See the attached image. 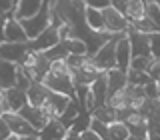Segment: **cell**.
<instances>
[{"instance_id": "cell-21", "label": "cell", "mask_w": 160, "mask_h": 140, "mask_svg": "<svg viewBox=\"0 0 160 140\" xmlns=\"http://www.w3.org/2000/svg\"><path fill=\"white\" fill-rule=\"evenodd\" d=\"M16 70H18L16 64L0 60V90H8L16 86Z\"/></svg>"}, {"instance_id": "cell-43", "label": "cell", "mask_w": 160, "mask_h": 140, "mask_svg": "<svg viewBox=\"0 0 160 140\" xmlns=\"http://www.w3.org/2000/svg\"><path fill=\"white\" fill-rule=\"evenodd\" d=\"M146 140H160V134H156V132H148Z\"/></svg>"}, {"instance_id": "cell-23", "label": "cell", "mask_w": 160, "mask_h": 140, "mask_svg": "<svg viewBox=\"0 0 160 140\" xmlns=\"http://www.w3.org/2000/svg\"><path fill=\"white\" fill-rule=\"evenodd\" d=\"M124 18L128 20V24L140 22L142 18H146V2H144V0H128Z\"/></svg>"}, {"instance_id": "cell-6", "label": "cell", "mask_w": 160, "mask_h": 140, "mask_svg": "<svg viewBox=\"0 0 160 140\" xmlns=\"http://www.w3.org/2000/svg\"><path fill=\"white\" fill-rule=\"evenodd\" d=\"M58 42H60V34H58V30H56V28H52V26H48L38 38H34V40H30V42H26V46H28V52L44 54L46 50L54 48Z\"/></svg>"}, {"instance_id": "cell-12", "label": "cell", "mask_w": 160, "mask_h": 140, "mask_svg": "<svg viewBox=\"0 0 160 140\" xmlns=\"http://www.w3.org/2000/svg\"><path fill=\"white\" fill-rule=\"evenodd\" d=\"M4 100H6L8 112H14V114H18L20 110H22V108L28 104V100H26V90H24V88H18V86L4 90Z\"/></svg>"}, {"instance_id": "cell-20", "label": "cell", "mask_w": 160, "mask_h": 140, "mask_svg": "<svg viewBox=\"0 0 160 140\" xmlns=\"http://www.w3.org/2000/svg\"><path fill=\"white\" fill-rule=\"evenodd\" d=\"M4 40L10 42V44H26L28 42V38H26V34H24V30H22L18 20H14V18L6 20V26H4Z\"/></svg>"}, {"instance_id": "cell-45", "label": "cell", "mask_w": 160, "mask_h": 140, "mask_svg": "<svg viewBox=\"0 0 160 140\" xmlns=\"http://www.w3.org/2000/svg\"><path fill=\"white\" fill-rule=\"evenodd\" d=\"M22 140H38V136H26V138H22Z\"/></svg>"}, {"instance_id": "cell-19", "label": "cell", "mask_w": 160, "mask_h": 140, "mask_svg": "<svg viewBox=\"0 0 160 140\" xmlns=\"http://www.w3.org/2000/svg\"><path fill=\"white\" fill-rule=\"evenodd\" d=\"M48 94H50V90L44 86L42 82H30V86H28V90H26V100H28L30 106L42 108V104L46 102Z\"/></svg>"}, {"instance_id": "cell-30", "label": "cell", "mask_w": 160, "mask_h": 140, "mask_svg": "<svg viewBox=\"0 0 160 140\" xmlns=\"http://www.w3.org/2000/svg\"><path fill=\"white\" fill-rule=\"evenodd\" d=\"M44 56H46L48 62H56V60H66L70 54H68V50L64 48V44H62V42H58L54 48L46 50V52H44Z\"/></svg>"}, {"instance_id": "cell-15", "label": "cell", "mask_w": 160, "mask_h": 140, "mask_svg": "<svg viewBox=\"0 0 160 140\" xmlns=\"http://www.w3.org/2000/svg\"><path fill=\"white\" fill-rule=\"evenodd\" d=\"M70 130L60 120H48V124L38 132V140H66Z\"/></svg>"}, {"instance_id": "cell-29", "label": "cell", "mask_w": 160, "mask_h": 140, "mask_svg": "<svg viewBox=\"0 0 160 140\" xmlns=\"http://www.w3.org/2000/svg\"><path fill=\"white\" fill-rule=\"evenodd\" d=\"M108 136H110V140H128L130 132L124 122H112L108 126Z\"/></svg>"}, {"instance_id": "cell-13", "label": "cell", "mask_w": 160, "mask_h": 140, "mask_svg": "<svg viewBox=\"0 0 160 140\" xmlns=\"http://www.w3.org/2000/svg\"><path fill=\"white\" fill-rule=\"evenodd\" d=\"M18 114H20L24 120H26V122H28L34 130H36V132H40V130H42V128L48 124V116L42 112V108H34V106H30V104H26V106L20 110Z\"/></svg>"}, {"instance_id": "cell-4", "label": "cell", "mask_w": 160, "mask_h": 140, "mask_svg": "<svg viewBox=\"0 0 160 140\" xmlns=\"http://www.w3.org/2000/svg\"><path fill=\"white\" fill-rule=\"evenodd\" d=\"M102 72H98L96 66L92 64V58H88L82 66L70 68V76H72L74 88H90V84L94 82Z\"/></svg>"}, {"instance_id": "cell-46", "label": "cell", "mask_w": 160, "mask_h": 140, "mask_svg": "<svg viewBox=\"0 0 160 140\" xmlns=\"http://www.w3.org/2000/svg\"><path fill=\"white\" fill-rule=\"evenodd\" d=\"M8 140H22V138H18V136H14V134H12V136H10Z\"/></svg>"}, {"instance_id": "cell-31", "label": "cell", "mask_w": 160, "mask_h": 140, "mask_svg": "<svg viewBox=\"0 0 160 140\" xmlns=\"http://www.w3.org/2000/svg\"><path fill=\"white\" fill-rule=\"evenodd\" d=\"M152 80H150V76L146 72H136V70H128V84L130 86H146V84H150Z\"/></svg>"}, {"instance_id": "cell-47", "label": "cell", "mask_w": 160, "mask_h": 140, "mask_svg": "<svg viewBox=\"0 0 160 140\" xmlns=\"http://www.w3.org/2000/svg\"><path fill=\"white\" fill-rule=\"evenodd\" d=\"M156 88H158V98H160V82L156 84Z\"/></svg>"}, {"instance_id": "cell-41", "label": "cell", "mask_w": 160, "mask_h": 140, "mask_svg": "<svg viewBox=\"0 0 160 140\" xmlns=\"http://www.w3.org/2000/svg\"><path fill=\"white\" fill-rule=\"evenodd\" d=\"M6 16H0V44H4L6 40H4V26H6Z\"/></svg>"}, {"instance_id": "cell-32", "label": "cell", "mask_w": 160, "mask_h": 140, "mask_svg": "<svg viewBox=\"0 0 160 140\" xmlns=\"http://www.w3.org/2000/svg\"><path fill=\"white\" fill-rule=\"evenodd\" d=\"M152 62H154L152 56H138V58H132V62H130V70H136V72H146V74H148V70H150V66H152Z\"/></svg>"}, {"instance_id": "cell-22", "label": "cell", "mask_w": 160, "mask_h": 140, "mask_svg": "<svg viewBox=\"0 0 160 140\" xmlns=\"http://www.w3.org/2000/svg\"><path fill=\"white\" fill-rule=\"evenodd\" d=\"M106 82H108V94L120 92L128 86V72H122V70L114 68L106 72Z\"/></svg>"}, {"instance_id": "cell-44", "label": "cell", "mask_w": 160, "mask_h": 140, "mask_svg": "<svg viewBox=\"0 0 160 140\" xmlns=\"http://www.w3.org/2000/svg\"><path fill=\"white\" fill-rule=\"evenodd\" d=\"M128 140H146V138H140V136H128Z\"/></svg>"}, {"instance_id": "cell-48", "label": "cell", "mask_w": 160, "mask_h": 140, "mask_svg": "<svg viewBox=\"0 0 160 140\" xmlns=\"http://www.w3.org/2000/svg\"><path fill=\"white\" fill-rule=\"evenodd\" d=\"M156 4H158V8H160V2H156Z\"/></svg>"}, {"instance_id": "cell-42", "label": "cell", "mask_w": 160, "mask_h": 140, "mask_svg": "<svg viewBox=\"0 0 160 140\" xmlns=\"http://www.w3.org/2000/svg\"><path fill=\"white\" fill-rule=\"evenodd\" d=\"M66 140H80V134H76V132H72V130H70L68 136H66Z\"/></svg>"}, {"instance_id": "cell-35", "label": "cell", "mask_w": 160, "mask_h": 140, "mask_svg": "<svg viewBox=\"0 0 160 140\" xmlns=\"http://www.w3.org/2000/svg\"><path fill=\"white\" fill-rule=\"evenodd\" d=\"M84 6L102 12V10H106V8L110 6V0H86V2H84Z\"/></svg>"}, {"instance_id": "cell-11", "label": "cell", "mask_w": 160, "mask_h": 140, "mask_svg": "<svg viewBox=\"0 0 160 140\" xmlns=\"http://www.w3.org/2000/svg\"><path fill=\"white\" fill-rule=\"evenodd\" d=\"M26 56H28L26 44H10V42L0 44V60H6V62H12L16 66H20Z\"/></svg>"}, {"instance_id": "cell-27", "label": "cell", "mask_w": 160, "mask_h": 140, "mask_svg": "<svg viewBox=\"0 0 160 140\" xmlns=\"http://www.w3.org/2000/svg\"><path fill=\"white\" fill-rule=\"evenodd\" d=\"M62 44H64V48L68 50L70 56H88L84 42H80L76 38H66V40H62Z\"/></svg>"}, {"instance_id": "cell-3", "label": "cell", "mask_w": 160, "mask_h": 140, "mask_svg": "<svg viewBox=\"0 0 160 140\" xmlns=\"http://www.w3.org/2000/svg\"><path fill=\"white\" fill-rule=\"evenodd\" d=\"M20 26H22L24 34H26L28 42L34 38H38L40 34L44 32L48 26H50V2H42V8H40V12L36 16L24 20V22H20Z\"/></svg>"}, {"instance_id": "cell-9", "label": "cell", "mask_w": 160, "mask_h": 140, "mask_svg": "<svg viewBox=\"0 0 160 140\" xmlns=\"http://www.w3.org/2000/svg\"><path fill=\"white\" fill-rule=\"evenodd\" d=\"M4 122L8 124V128H10V132L14 134V136H18V138H26V136H38V132L34 130L30 124L24 120L20 114H14V112H6L4 114Z\"/></svg>"}, {"instance_id": "cell-1", "label": "cell", "mask_w": 160, "mask_h": 140, "mask_svg": "<svg viewBox=\"0 0 160 140\" xmlns=\"http://www.w3.org/2000/svg\"><path fill=\"white\" fill-rule=\"evenodd\" d=\"M20 70L24 72V76H26L30 82H42V80L48 76L50 62L46 60L44 54L28 52V56L24 58L22 64H20Z\"/></svg>"}, {"instance_id": "cell-37", "label": "cell", "mask_w": 160, "mask_h": 140, "mask_svg": "<svg viewBox=\"0 0 160 140\" xmlns=\"http://www.w3.org/2000/svg\"><path fill=\"white\" fill-rule=\"evenodd\" d=\"M126 2H128V0H110V6L116 10L118 14L124 16V14H126Z\"/></svg>"}, {"instance_id": "cell-8", "label": "cell", "mask_w": 160, "mask_h": 140, "mask_svg": "<svg viewBox=\"0 0 160 140\" xmlns=\"http://www.w3.org/2000/svg\"><path fill=\"white\" fill-rule=\"evenodd\" d=\"M70 100H72V98H66V96L56 94V92H50L48 98H46V102L42 104V112L48 116V120H58L60 116H62V112L66 110Z\"/></svg>"}, {"instance_id": "cell-34", "label": "cell", "mask_w": 160, "mask_h": 140, "mask_svg": "<svg viewBox=\"0 0 160 140\" xmlns=\"http://www.w3.org/2000/svg\"><path fill=\"white\" fill-rule=\"evenodd\" d=\"M150 56L154 60H160V32L150 34Z\"/></svg>"}, {"instance_id": "cell-26", "label": "cell", "mask_w": 160, "mask_h": 140, "mask_svg": "<svg viewBox=\"0 0 160 140\" xmlns=\"http://www.w3.org/2000/svg\"><path fill=\"white\" fill-rule=\"evenodd\" d=\"M78 112H80V106H78V100L76 98H72L68 102V106H66V110L62 112V116H60L58 120L64 124L68 130H70V126H72V122H74V118L78 116Z\"/></svg>"}, {"instance_id": "cell-39", "label": "cell", "mask_w": 160, "mask_h": 140, "mask_svg": "<svg viewBox=\"0 0 160 140\" xmlns=\"http://www.w3.org/2000/svg\"><path fill=\"white\" fill-rule=\"evenodd\" d=\"M80 140H100V136L98 134H94L92 130H84V132H80Z\"/></svg>"}, {"instance_id": "cell-33", "label": "cell", "mask_w": 160, "mask_h": 140, "mask_svg": "<svg viewBox=\"0 0 160 140\" xmlns=\"http://www.w3.org/2000/svg\"><path fill=\"white\" fill-rule=\"evenodd\" d=\"M146 16L152 20L160 30V8H158L156 2H146Z\"/></svg>"}, {"instance_id": "cell-7", "label": "cell", "mask_w": 160, "mask_h": 140, "mask_svg": "<svg viewBox=\"0 0 160 140\" xmlns=\"http://www.w3.org/2000/svg\"><path fill=\"white\" fill-rule=\"evenodd\" d=\"M102 18H104V30H106L108 34H126L130 24L128 20L122 16V14H118L116 10L112 6H108L106 10H102Z\"/></svg>"}, {"instance_id": "cell-14", "label": "cell", "mask_w": 160, "mask_h": 140, "mask_svg": "<svg viewBox=\"0 0 160 140\" xmlns=\"http://www.w3.org/2000/svg\"><path fill=\"white\" fill-rule=\"evenodd\" d=\"M124 124H126L130 136H140V138L148 136V122L140 112H132L130 110V114L124 118Z\"/></svg>"}, {"instance_id": "cell-16", "label": "cell", "mask_w": 160, "mask_h": 140, "mask_svg": "<svg viewBox=\"0 0 160 140\" xmlns=\"http://www.w3.org/2000/svg\"><path fill=\"white\" fill-rule=\"evenodd\" d=\"M90 94H92V98H94V110L100 108V106H104L106 104V100H108V82H106V72H102L100 76L94 80L92 84H90Z\"/></svg>"}, {"instance_id": "cell-24", "label": "cell", "mask_w": 160, "mask_h": 140, "mask_svg": "<svg viewBox=\"0 0 160 140\" xmlns=\"http://www.w3.org/2000/svg\"><path fill=\"white\" fill-rule=\"evenodd\" d=\"M106 106H108V108H112L114 112H124V110H130V100H128L126 88H124V90H120V92L108 94Z\"/></svg>"}, {"instance_id": "cell-25", "label": "cell", "mask_w": 160, "mask_h": 140, "mask_svg": "<svg viewBox=\"0 0 160 140\" xmlns=\"http://www.w3.org/2000/svg\"><path fill=\"white\" fill-rule=\"evenodd\" d=\"M84 22H86V26L92 30V32H106V30H104L102 12H98V10H92V8L84 6Z\"/></svg>"}, {"instance_id": "cell-18", "label": "cell", "mask_w": 160, "mask_h": 140, "mask_svg": "<svg viewBox=\"0 0 160 140\" xmlns=\"http://www.w3.org/2000/svg\"><path fill=\"white\" fill-rule=\"evenodd\" d=\"M42 8V0H18L16 12H14V20L18 22H24V20L36 16Z\"/></svg>"}, {"instance_id": "cell-2", "label": "cell", "mask_w": 160, "mask_h": 140, "mask_svg": "<svg viewBox=\"0 0 160 140\" xmlns=\"http://www.w3.org/2000/svg\"><path fill=\"white\" fill-rule=\"evenodd\" d=\"M120 38H122V34H114L92 56V64L96 66L98 72H110V70L116 68V44H118Z\"/></svg>"}, {"instance_id": "cell-40", "label": "cell", "mask_w": 160, "mask_h": 140, "mask_svg": "<svg viewBox=\"0 0 160 140\" xmlns=\"http://www.w3.org/2000/svg\"><path fill=\"white\" fill-rule=\"evenodd\" d=\"M8 112V106H6V100H4V90H0V118Z\"/></svg>"}, {"instance_id": "cell-38", "label": "cell", "mask_w": 160, "mask_h": 140, "mask_svg": "<svg viewBox=\"0 0 160 140\" xmlns=\"http://www.w3.org/2000/svg\"><path fill=\"white\" fill-rule=\"evenodd\" d=\"M10 136H12V132H10L8 124L4 122V118H0V140H8Z\"/></svg>"}, {"instance_id": "cell-17", "label": "cell", "mask_w": 160, "mask_h": 140, "mask_svg": "<svg viewBox=\"0 0 160 140\" xmlns=\"http://www.w3.org/2000/svg\"><path fill=\"white\" fill-rule=\"evenodd\" d=\"M130 62H132V50H130V42L124 34L116 44V68L122 70V72H128Z\"/></svg>"}, {"instance_id": "cell-10", "label": "cell", "mask_w": 160, "mask_h": 140, "mask_svg": "<svg viewBox=\"0 0 160 140\" xmlns=\"http://www.w3.org/2000/svg\"><path fill=\"white\" fill-rule=\"evenodd\" d=\"M126 38L130 42V50H132V58L138 56H150V36L142 34L134 28H128Z\"/></svg>"}, {"instance_id": "cell-36", "label": "cell", "mask_w": 160, "mask_h": 140, "mask_svg": "<svg viewBox=\"0 0 160 140\" xmlns=\"http://www.w3.org/2000/svg\"><path fill=\"white\" fill-rule=\"evenodd\" d=\"M148 76H150V80L152 82H160V60H154L152 62V66H150V70H148Z\"/></svg>"}, {"instance_id": "cell-5", "label": "cell", "mask_w": 160, "mask_h": 140, "mask_svg": "<svg viewBox=\"0 0 160 140\" xmlns=\"http://www.w3.org/2000/svg\"><path fill=\"white\" fill-rule=\"evenodd\" d=\"M42 84L46 86L50 92H56V94H62L66 98H74L76 96V88H74V82H72V76H56V74H48L46 78L42 80Z\"/></svg>"}, {"instance_id": "cell-28", "label": "cell", "mask_w": 160, "mask_h": 140, "mask_svg": "<svg viewBox=\"0 0 160 140\" xmlns=\"http://www.w3.org/2000/svg\"><path fill=\"white\" fill-rule=\"evenodd\" d=\"M92 118H96V120H100V122L108 124V126H110L112 122H118V118H116V112H114L112 108H108L106 104L94 110V112H92Z\"/></svg>"}]
</instances>
